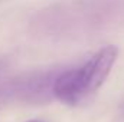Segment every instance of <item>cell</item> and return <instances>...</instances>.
Segmentation results:
<instances>
[{
  "instance_id": "6da1fadb",
  "label": "cell",
  "mask_w": 124,
  "mask_h": 122,
  "mask_svg": "<svg viewBox=\"0 0 124 122\" xmlns=\"http://www.w3.org/2000/svg\"><path fill=\"white\" fill-rule=\"evenodd\" d=\"M117 56L118 47L114 45H107L79 68V76L85 95L93 93L102 86L117 61Z\"/></svg>"
},
{
  "instance_id": "7a4b0ae2",
  "label": "cell",
  "mask_w": 124,
  "mask_h": 122,
  "mask_svg": "<svg viewBox=\"0 0 124 122\" xmlns=\"http://www.w3.org/2000/svg\"><path fill=\"white\" fill-rule=\"evenodd\" d=\"M52 92L58 101L66 105H77L85 96L79 76V68L62 72L54 82Z\"/></svg>"
},
{
  "instance_id": "3957f363",
  "label": "cell",
  "mask_w": 124,
  "mask_h": 122,
  "mask_svg": "<svg viewBox=\"0 0 124 122\" xmlns=\"http://www.w3.org/2000/svg\"><path fill=\"white\" fill-rule=\"evenodd\" d=\"M26 122H45V121H40V119H29V121Z\"/></svg>"
}]
</instances>
